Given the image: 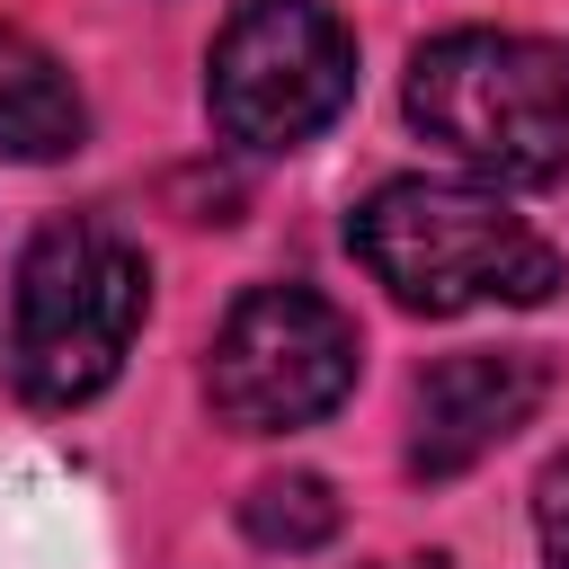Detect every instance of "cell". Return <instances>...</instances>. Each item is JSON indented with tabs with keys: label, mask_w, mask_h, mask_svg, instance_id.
<instances>
[{
	"label": "cell",
	"mask_w": 569,
	"mask_h": 569,
	"mask_svg": "<svg viewBox=\"0 0 569 569\" xmlns=\"http://www.w3.org/2000/svg\"><path fill=\"white\" fill-rule=\"evenodd\" d=\"M356 258L373 267V284H391V302L409 311H480V302H551L560 249L507 213L489 187H453V178H391L356 204L347 222Z\"/></svg>",
	"instance_id": "obj_1"
},
{
	"label": "cell",
	"mask_w": 569,
	"mask_h": 569,
	"mask_svg": "<svg viewBox=\"0 0 569 569\" xmlns=\"http://www.w3.org/2000/svg\"><path fill=\"white\" fill-rule=\"evenodd\" d=\"M142 302H151V267L116 222H98V213L44 222L18 258V302H9L18 391L44 409L98 400L142 329Z\"/></svg>",
	"instance_id": "obj_2"
},
{
	"label": "cell",
	"mask_w": 569,
	"mask_h": 569,
	"mask_svg": "<svg viewBox=\"0 0 569 569\" xmlns=\"http://www.w3.org/2000/svg\"><path fill=\"white\" fill-rule=\"evenodd\" d=\"M409 116L427 142L498 187H542L569 169V53L542 36L453 27L409 62Z\"/></svg>",
	"instance_id": "obj_3"
},
{
	"label": "cell",
	"mask_w": 569,
	"mask_h": 569,
	"mask_svg": "<svg viewBox=\"0 0 569 569\" xmlns=\"http://www.w3.org/2000/svg\"><path fill=\"white\" fill-rule=\"evenodd\" d=\"M356 89V36L329 0H240L213 36V124L240 151H293L311 142Z\"/></svg>",
	"instance_id": "obj_4"
},
{
	"label": "cell",
	"mask_w": 569,
	"mask_h": 569,
	"mask_svg": "<svg viewBox=\"0 0 569 569\" xmlns=\"http://www.w3.org/2000/svg\"><path fill=\"white\" fill-rule=\"evenodd\" d=\"M204 391H213V418L240 427V436L311 427L356 391V329L311 284H258L213 329Z\"/></svg>",
	"instance_id": "obj_5"
},
{
	"label": "cell",
	"mask_w": 569,
	"mask_h": 569,
	"mask_svg": "<svg viewBox=\"0 0 569 569\" xmlns=\"http://www.w3.org/2000/svg\"><path fill=\"white\" fill-rule=\"evenodd\" d=\"M551 391V365L525 356V347H471V356H445L418 400H409V471L418 480H453L471 471L480 453H498Z\"/></svg>",
	"instance_id": "obj_6"
},
{
	"label": "cell",
	"mask_w": 569,
	"mask_h": 569,
	"mask_svg": "<svg viewBox=\"0 0 569 569\" xmlns=\"http://www.w3.org/2000/svg\"><path fill=\"white\" fill-rule=\"evenodd\" d=\"M80 133H89V107L71 71L36 36L0 27V160H62L80 151Z\"/></svg>",
	"instance_id": "obj_7"
},
{
	"label": "cell",
	"mask_w": 569,
	"mask_h": 569,
	"mask_svg": "<svg viewBox=\"0 0 569 569\" xmlns=\"http://www.w3.org/2000/svg\"><path fill=\"white\" fill-rule=\"evenodd\" d=\"M240 525H249V542H267V551H320V542L338 533V498H329L320 471H276V480H258V489L240 498Z\"/></svg>",
	"instance_id": "obj_8"
},
{
	"label": "cell",
	"mask_w": 569,
	"mask_h": 569,
	"mask_svg": "<svg viewBox=\"0 0 569 569\" xmlns=\"http://www.w3.org/2000/svg\"><path fill=\"white\" fill-rule=\"evenodd\" d=\"M533 533H542L551 569H569V462L542 471V489H533Z\"/></svg>",
	"instance_id": "obj_9"
},
{
	"label": "cell",
	"mask_w": 569,
	"mask_h": 569,
	"mask_svg": "<svg viewBox=\"0 0 569 569\" xmlns=\"http://www.w3.org/2000/svg\"><path fill=\"white\" fill-rule=\"evenodd\" d=\"M382 569H453V560H436V551H427V560H382Z\"/></svg>",
	"instance_id": "obj_10"
}]
</instances>
